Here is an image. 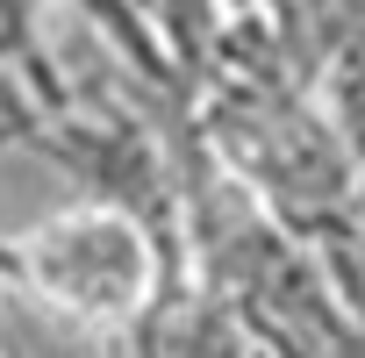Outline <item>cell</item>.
I'll return each mask as SVG.
<instances>
[{"mask_svg": "<svg viewBox=\"0 0 365 358\" xmlns=\"http://www.w3.org/2000/svg\"><path fill=\"white\" fill-rule=\"evenodd\" d=\"M8 280L93 329H143L158 308V244L122 201H86L22 230L8 244Z\"/></svg>", "mask_w": 365, "mask_h": 358, "instance_id": "obj_1", "label": "cell"}, {"mask_svg": "<svg viewBox=\"0 0 365 358\" xmlns=\"http://www.w3.org/2000/svg\"><path fill=\"white\" fill-rule=\"evenodd\" d=\"M322 65H329V108H336L344 150L365 165V29H344Z\"/></svg>", "mask_w": 365, "mask_h": 358, "instance_id": "obj_2", "label": "cell"}]
</instances>
